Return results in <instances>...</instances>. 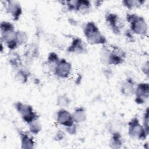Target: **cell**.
<instances>
[{
	"mask_svg": "<svg viewBox=\"0 0 149 149\" xmlns=\"http://www.w3.org/2000/svg\"><path fill=\"white\" fill-rule=\"evenodd\" d=\"M101 57L104 63L118 65L123 62L125 53L117 46L111 45L109 48L104 45L102 48Z\"/></svg>",
	"mask_w": 149,
	"mask_h": 149,
	"instance_id": "6da1fadb",
	"label": "cell"
},
{
	"mask_svg": "<svg viewBox=\"0 0 149 149\" xmlns=\"http://www.w3.org/2000/svg\"><path fill=\"white\" fill-rule=\"evenodd\" d=\"M16 32L13 24L9 22L3 21L1 23V41L10 50H15L18 46L16 38Z\"/></svg>",
	"mask_w": 149,
	"mask_h": 149,
	"instance_id": "7a4b0ae2",
	"label": "cell"
},
{
	"mask_svg": "<svg viewBox=\"0 0 149 149\" xmlns=\"http://www.w3.org/2000/svg\"><path fill=\"white\" fill-rule=\"evenodd\" d=\"M83 33L87 41L91 45H104L107 42L105 37L102 34L97 26L93 22H89L86 24L83 29Z\"/></svg>",
	"mask_w": 149,
	"mask_h": 149,
	"instance_id": "3957f363",
	"label": "cell"
},
{
	"mask_svg": "<svg viewBox=\"0 0 149 149\" xmlns=\"http://www.w3.org/2000/svg\"><path fill=\"white\" fill-rule=\"evenodd\" d=\"M126 20L130 24L132 33L141 36L147 33V25L143 17L134 13H128Z\"/></svg>",
	"mask_w": 149,
	"mask_h": 149,
	"instance_id": "277c9868",
	"label": "cell"
},
{
	"mask_svg": "<svg viewBox=\"0 0 149 149\" xmlns=\"http://www.w3.org/2000/svg\"><path fill=\"white\" fill-rule=\"evenodd\" d=\"M14 106L16 111L20 113L22 119L27 124L29 125L34 121L38 120V116L33 111L31 106L21 102L15 103Z\"/></svg>",
	"mask_w": 149,
	"mask_h": 149,
	"instance_id": "5b68a950",
	"label": "cell"
},
{
	"mask_svg": "<svg viewBox=\"0 0 149 149\" xmlns=\"http://www.w3.org/2000/svg\"><path fill=\"white\" fill-rule=\"evenodd\" d=\"M129 135L133 139H144L148 135L143 126H142L137 118H133L129 122Z\"/></svg>",
	"mask_w": 149,
	"mask_h": 149,
	"instance_id": "8992f818",
	"label": "cell"
},
{
	"mask_svg": "<svg viewBox=\"0 0 149 149\" xmlns=\"http://www.w3.org/2000/svg\"><path fill=\"white\" fill-rule=\"evenodd\" d=\"M105 20L112 32L116 34L120 33L123 28V22L118 15L113 13H107Z\"/></svg>",
	"mask_w": 149,
	"mask_h": 149,
	"instance_id": "52a82bcc",
	"label": "cell"
},
{
	"mask_svg": "<svg viewBox=\"0 0 149 149\" xmlns=\"http://www.w3.org/2000/svg\"><path fill=\"white\" fill-rule=\"evenodd\" d=\"M72 65L65 59H59L54 72L55 75L61 78H66L70 74Z\"/></svg>",
	"mask_w": 149,
	"mask_h": 149,
	"instance_id": "ba28073f",
	"label": "cell"
},
{
	"mask_svg": "<svg viewBox=\"0 0 149 149\" xmlns=\"http://www.w3.org/2000/svg\"><path fill=\"white\" fill-rule=\"evenodd\" d=\"M56 120L59 124L66 128L72 126L74 124L72 114L66 109H62L58 111L56 113Z\"/></svg>",
	"mask_w": 149,
	"mask_h": 149,
	"instance_id": "9c48e42d",
	"label": "cell"
},
{
	"mask_svg": "<svg viewBox=\"0 0 149 149\" xmlns=\"http://www.w3.org/2000/svg\"><path fill=\"white\" fill-rule=\"evenodd\" d=\"M5 3V9L7 13L11 15L14 20H19L22 13V9L20 3L13 1H6Z\"/></svg>",
	"mask_w": 149,
	"mask_h": 149,
	"instance_id": "30bf717a",
	"label": "cell"
},
{
	"mask_svg": "<svg viewBox=\"0 0 149 149\" xmlns=\"http://www.w3.org/2000/svg\"><path fill=\"white\" fill-rule=\"evenodd\" d=\"M149 87L148 84L141 83L138 84L135 90L136 99L135 101L137 104H143L148 98Z\"/></svg>",
	"mask_w": 149,
	"mask_h": 149,
	"instance_id": "8fae6325",
	"label": "cell"
},
{
	"mask_svg": "<svg viewBox=\"0 0 149 149\" xmlns=\"http://www.w3.org/2000/svg\"><path fill=\"white\" fill-rule=\"evenodd\" d=\"M87 51V46L86 44L79 38L73 39L71 44L68 48L69 52L75 54H83Z\"/></svg>",
	"mask_w": 149,
	"mask_h": 149,
	"instance_id": "7c38bea8",
	"label": "cell"
},
{
	"mask_svg": "<svg viewBox=\"0 0 149 149\" xmlns=\"http://www.w3.org/2000/svg\"><path fill=\"white\" fill-rule=\"evenodd\" d=\"M121 92L126 96H132L135 93L134 84L130 78L127 79L121 85Z\"/></svg>",
	"mask_w": 149,
	"mask_h": 149,
	"instance_id": "4fadbf2b",
	"label": "cell"
},
{
	"mask_svg": "<svg viewBox=\"0 0 149 149\" xmlns=\"http://www.w3.org/2000/svg\"><path fill=\"white\" fill-rule=\"evenodd\" d=\"M22 147L24 148H33L34 142L31 137L24 132L19 133Z\"/></svg>",
	"mask_w": 149,
	"mask_h": 149,
	"instance_id": "5bb4252c",
	"label": "cell"
},
{
	"mask_svg": "<svg viewBox=\"0 0 149 149\" xmlns=\"http://www.w3.org/2000/svg\"><path fill=\"white\" fill-rule=\"evenodd\" d=\"M72 116L74 123H80L84 122L86 119L85 109L82 107H78L76 108L72 113Z\"/></svg>",
	"mask_w": 149,
	"mask_h": 149,
	"instance_id": "9a60e30c",
	"label": "cell"
},
{
	"mask_svg": "<svg viewBox=\"0 0 149 149\" xmlns=\"http://www.w3.org/2000/svg\"><path fill=\"white\" fill-rule=\"evenodd\" d=\"M91 8V3L88 1H76L75 10L85 13Z\"/></svg>",
	"mask_w": 149,
	"mask_h": 149,
	"instance_id": "2e32d148",
	"label": "cell"
},
{
	"mask_svg": "<svg viewBox=\"0 0 149 149\" xmlns=\"http://www.w3.org/2000/svg\"><path fill=\"white\" fill-rule=\"evenodd\" d=\"M47 61H48V64L49 68L54 71L58 62L59 61V59L56 54L54 52H51L48 55Z\"/></svg>",
	"mask_w": 149,
	"mask_h": 149,
	"instance_id": "e0dca14e",
	"label": "cell"
},
{
	"mask_svg": "<svg viewBox=\"0 0 149 149\" xmlns=\"http://www.w3.org/2000/svg\"><path fill=\"white\" fill-rule=\"evenodd\" d=\"M122 138L120 135L118 133H115L113 134L110 140V145L111 147L114 148H119L120 146L122 145Z\"/></svg>",
	"mask_w": 149,
	"mask_h": 149,
	"instance_id": "ac0fdd59",
	"label": "cell"
},
{
	"mask_svg": "<svg viewBox=\"0 0 149 149\" xmlns=\"http://www.w3.org/2000/svg\"><path fill=\"white\" fill-rule=\"evenodd\" d=\"M144 2L145 1H122L123 6H125L126 8L129 9L139 8Z\"/></svg>",
	"mask_w": 149,
	"mask_h": 149,
	"instance_id": "d6986e66",
	"label": "cell"
},
{
	"mask_svg": "<svg viewBox=\"0 0 149 149\" xmlns=\"http://www.w3.org/2000/svg\"><path fill=\"white\" fill-rule=\"evenodd\" d=\"M16 41L19 45H23L27 42L28 40V36L27 34L20 30H17L16 32Z\"/></svg>",
	"mask_w": 149,
	"mask_h": 149,
	"instance_id": "ffe728a7",
	"label": "cell"
},
{
	"mask_svg": "<svg viewBox=\"0 0 149 149\" xmlns=\"http://www.w3.org/2000/svg\"><path fill=\"white\" fill-rule=\"evenodd\" d=\"M29 76L28 72L25 70L19 69L15 75V79L19 82L24 83L27 81Z\"/></svg>",
	"mask_w": 149,
	"mask_h": 149,
	"instance_id": "44dd1931",
	"label": "cell"
},
{
	"mask_svg": "<svg viewBox=\"0 0 149 149\" xmlns=\"http://www.w3.org/2000/svg\"><path fill=\"white\" fill-rule=\"evenodd\" d=\"M70 102V100L65 95L59 96L57 100V104L60 107H66Z\"/></svg>",
	"mask_w": 149,
	"mask_h": 149,
	"instance_id": "7402d4cb",
	"label": "cell"
},
{
	"mask_svg": "<svg viewBox=\"0 0 149 149\" xmlns=\"http://www.w3.org/2000/svg\"><path fill=\"white\" fill-rule=\"evenodd\" d=\"M29 129L30 132L33 134H37L40 131L41 125L37 122V120L29 124Z\"/></svg>",
	"mask_w": 149,
	"mask_h": 149,
	"instance_id": "603a6c76",
	"label": "cell"
},
{
	"mask_svg": "<svg viewBox=\"0 0 149 149\" xmlns=\"http://www.w3.org/2000/svg\"><path fill=\"white\" fill-rule=\"evenodd\" d=\"M143 127L146 132L148 134V109L147 108L144 115L143 119Z\"/></svg>",
	"mask_w": 149,
	"mask_h": 149,
	"instance_id": "cb8c5ba5",
	"label": "cell"
}]
</instances>
